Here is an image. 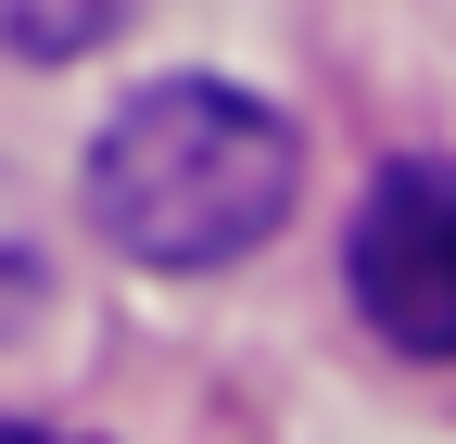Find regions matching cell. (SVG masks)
<instances>
[{"mask_svg":"<svg viewBox=\"0 0 456 444\" xmlns=\"http://www.w3.org/2000/svg\"><path fill=\"white\" fill-rule=\"evenodd\" d=\"M305 191V140L228 77H152L89 140V229L140 267H228Z\"/></svg>","mask_w":456,"mask_h":444,"instance_id":"6da1fadb","label":"cell"},{"mask_svg":"<svg viewBox=\"0 0 456 444\" xmlns=\"http://www.w3.org/2000/svg\"><path fill=\"white\" fill-rule=\"evenodd\" d=\"M342 267H355V305L393 356H456V165L444 152L380 165Z\"/></svg>","mask_w":456,"mask_h":444,"instance_id":"7a4b0ae2","label":"cell"},{"mask_svg":"<svg viewBox=\"0 0 456 444\" xmlns=\"http://www.w3.org/2000/svg\"><path fill=\"white\" fill-rule=\"evenodd\" d=\"M127 0H0V51H26V64H77V51L114 38Z\"/></svg>","mask_w":456,"mask_h":444,"instance_id":"3957f363","label":"cell"},{"mask_svg":"<svg viewBox=\"0 0 456 444\" xmlns=\"http://www.w3.org/2000/svg\"><path fill=\"white\" fill-rule=\"evenodd\" d=\"M38 292H51V280H38V242H26V216H13V191H0V343H13V330L38 317Z\"/></svg>","mask_w":456,"mask_h":444,"instance_id":"277c9868","label":"cell"},{"mask_svg":"<svg viewBox=\"0 0 456 444\" xmlns=\"http://www.w3.org/2000/svg\"><path fill=\"white\" fill-rule=\"evenodd\" d=\"M0 444H64V432H38V419H0Z\"/></svg>","mask_w":456,"mask_h":444,"instance_id":"5b68a950","label":"cell"}]
</instances>
